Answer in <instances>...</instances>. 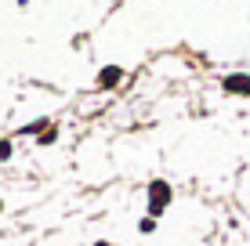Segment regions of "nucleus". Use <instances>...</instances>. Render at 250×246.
<instances>
[{"label": "nucleus", "mask_w": 250, "mask_h": 246, "mask_svg": "<svg viewBox=\"0 0 250 246\" xmlns=\"http://www.w3.org/2000/svg\"><path fill=\"white\" fill-rule=\"evenodd\" d=\"M102 80H105V83H116V80H120V69H109L105 76H102Z\"/></svg>", "instance_id": "obj_3"}, {"label": "nucleus", "mask_w": 250, "mask_h": 246, "mask_svg": "<svg viewBox=\"0 0 250 246\" xmlns=\"http://www.w3.org/2000/svg\"><path fill=\"white\" fill-rule=\"evenodd\" d=\"M225 87L232 91V95H250V80H247V76H229Z\"/></svg>", "instance_id": "obj_2"}, {"label": "nucleus", "mask_w": 250, "mask_h": 246, "mask_svg": "<svg viewBox=\"0 0 250 246\" xmlns=\"http://www.w3.org/2000/svg\"><path fill=\"white\" fill-rule=\"evenodd\" d=\"M11 156V145H7V141H0V159H7Z\"/></svg>", "instance_id": "obj_4"}, {"label": "nucleus", "mask_w": 250, "mask_h": 246, "mask_svg": "<svg viewBox=\"0 0 250 246\" xmlns=\"http://www.w3.org/2000/svg\"><path fill=\"white\" fill-rule=\"evenodd\" d=\"M152 214H163V207H167V199H170V189H167V185H163V181H156V185H152Z\"/></svg>", "instance_id": "obj_1"}]
</instances>
